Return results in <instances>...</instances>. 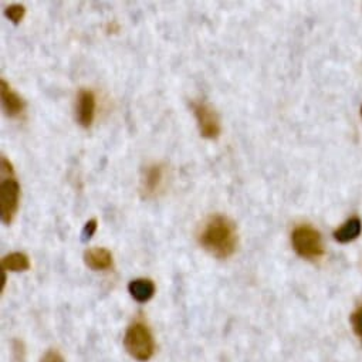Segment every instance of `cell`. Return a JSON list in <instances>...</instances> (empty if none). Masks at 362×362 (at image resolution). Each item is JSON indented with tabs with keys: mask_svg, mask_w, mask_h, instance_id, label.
Here are the masks:
<instances>
[{
	"mask_svg": "<svg viewBox=\"0 0 362 362\" xmlns=\"http://www.w3.org/2000/svg\"><path fill=\"white\" fill-rule=\"evenodd\" d=\"M361 233V221L358 218H351L338 230L334 232V238L339 243H349L355 240Z\"/></svg>",
	"mask_w": 362,
	"mask_h": 362,
	"instance_id": "obj_11",
	"label": "cell"
},
{
	"mask_svg": "<svg viewBox=\"0 0 362 362\" xmlns=\"http://www.w3.org/2000/svg\"><path fill=\"white\" fill-rule=\"evenodd\" d=\"M2 180H0V216L5 225H11L18 214L21 202V184L15 176L13 165L6 158L0 159Z\"/></svg>",
	"mask_w": 362,
	"mask_h": 362,
	"instance_id": "obj_2",
	"label": "cell"
},
{
	"mask_svg": "<svg viewBox=\"0 0 362 362\" xmlns=\"http://www.w3.org/2000/svg\"><path fill=\"white\" fill-rule=\"evenodd\" d=\"M0 98H2V105L8 117H22L26 110V103L16 91L12 90V87L5 80H0Z\"/></svg>",
	"mask_w": 362,
	"mask_h": 362,
	"instance_id": "obj_6",
	"label": "cell"
},
{
	"mask_svg": "<svg viewBox=\"0 0 362 362\" xmlns=\"http://www.w3.org/2000/svg\"><path fill=\"white\" fill-rule=\"evenodd\" d=\"M351 324L356 337L362 341V305L358 307L351 315Z\"/></svg>",
	"mask_w": 362,
	"mask_h": 362,
	"instance_id": "obj_14",
	"label": "cell"
},
{
	"mask_svg": "<svg viewBox=\"0 0 362 362\" xmlns=\"http://www.w3.org/2000/svg\"><path fill=\"white\" fill-rule=\"evenodd\" d=\"M291 243L298 256L308 260L320 259L324 255L322 238L318 230L310 225H301L291 233Z\"/></svg>",
	"mask_w": 362,
	"mask_h": 362,
	"instance_id": "obj_4",
	"label": "cell"
},
{
	"mask_svg": "<svg viewBox=\"0 0 362 362\" xmlns=\"http://www.w3.org/2000/svg\"><path fill=\"white\" fill-rule=\"evenodd\" d=\"M192 110H194L201 135L208 139H216L222 131L221 118H219L216 110L209 103H206L204 100L194 101Z\"/></svg>",
	"mask_w": 362,
	"mask_h": 362,
	"instance_id": "obj_5",
	"label": "cell"
},
{
	"mask_svg": "<svg viewBox=\"0 0 362 362\" xmlns=\"http://www.w3.org/2000/svg\"><path fill=\"white\" fill-rule=\"evenodd\" d=\"M163 180V166L160 163H153L146 166L142 177V192L145 197L155 195L162 185Z\"/></svg>",
	"mask_w": 362,
	"mask_h": 362,
	"instance_id": "obj_8",
	"label": "cell"
},
{
	"mask_svg": "<svg viewBox=\"0 0 362 362\" xmlns=\"http://www.w3.org/2000/svg\"><path fill=\"white\" fill-rule=\"evenodd\" d=\"M2 269L9 272H26L30 269V260L25 253L15 252L2 259Z\"/></svg>",
	"mask_w": 362,
	"mask_h": 362,
	"instance_id": "obj_12",
	"label": "cell"
},
{
	"mask_svg": "<svg viewBox=\"0 0 362 362\" xmlns=\"http://www.w3.org/2000/svg\"><path fill=\"white\" fill-rule=\"evenodd\" d=\"M42 362H63V358L60 356L59 352L56 351H50L45 355V358L42 359Z\"/></svg>",
	"mask_w": 362,
	"mask_h": 362,
	"instance_id": "obj_16",
	"label": "cell"
},
{
	"mask_svg": "<svg viewBox=\"0 0 362 362\" xmlns=\"http://www.w3.org/2000/svg\"><path fill=\"white\" fill-rule=\"evenodd\" d=\"M95 230H97V221H95V219L88 221V222L86 223L83 232H81V240H83V242L90 240V239L94 236Z\"/></svg>",
	"mask_w": 362,
	"mask_h": 362,
	"instance_id": "obj_15",
	"label": "cell"
},
{
	"mask_svg": "<svg viewBox=\"0 0 362 362\" xmlns=\"http://www.w3.org/2000/svg\"><path fill=\"white\" fill-rule=\"evenodd\" d=\"M124 345L128 354L141 362L151 359L155 351L152 332L142 321H135L128 327L124 337Z\"/></svg>",
	"mask_w": 362,
	"mask_h": 362,
	"instance_id": "obj_3",
	"label": "cell"
},
{
	"mask_svg": "<svg viewBox=\"0 0 362 362\" xmlns=\"http://www.w3.org/2000/svg\"><path fill=\"white\" fill-rule=\"evenodd\" d=\"M361 114H362V108H361Z\"/></svg>",
	"mask_w": 362,
	"mask_h": 362,
	"instance_id": "obj_17",
	"label": "cell"
},
{
	"mask_svg": "<svg viewBox=\"0 0 362 362\" xmlns=\"http://www.w3.org/2000/svg\"><path fill=\"white\" fill-rule=\"evenodd\" d=\"M5 15H6V18H8L9 21H12L15 25H19V23L23 21L25 15H26V8H25L23 5H21V4H13V5H11V6L6 8Z\"/></svg>",
	"mask_w": 362,
	"mask_h": 362,
	"instance_id": "obj_13",
	"label": "cell"
},
{
	"mask_svg": "<svg viewBox=\"0 0 362 362\" xmlns=\"http://www.w3.org/2000/svg\"><path fill=\"white\" fill-rule=\"evenodd\" d=\"M129 294L138 303L149 301L155 294V284L149 279H135L128 286Z\"/></svg>",
	"mask_w": 362,
	"mask_h": 362,
	"instance_id": "obj_10",
	"label": "cell"
},
{
	"mask_svg": "<svg viewBox=\"0 0 362 362\" xmlns=\"http://www.w3.org/2000/svg\"><path fill=\"white\" fill-rule=\"evenodd\" d=\"M77 121L81 127L90 128L95 117V95L90 90H81L77 95Z\"/></svg>",
	"mask_w": 362,
	"mask_h": 362,
	"instance_id": "obj_7",
	"label": "cell"
},
{
	"mask_svg": "<svg viewBox=\"0 0 362 362\" xmlns=\"http://www.w3.org/2000/svg\"><path fill=\"white\" fill-rule=\"evenodd\" d=\"M84 262L93 270H107L112 266V255L104 247H94L84 253Z\"/></svg>",
	"mask_w": 362,
	"mask_h": 362,
	"instance_id": "obj_9",
	"label": "cell"
},
{
	"mask_svg": "<svg viewBox=\"0 0 362 362\" xmlns=\"http://www.w3.org/2000/svg\"><path fill=\"white\" fill-rule=\"evenodd\" d=\"M201 246L218 259L230 257L238 246V230L235 223L223 216H212L199 235Z\"/></svg>",
	"mask_w": 362,
	"mask_h": 362,
	"instance_id": "obj_1",
	"label": "cell"
}]
</instances>
